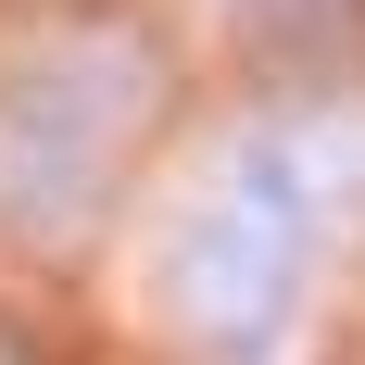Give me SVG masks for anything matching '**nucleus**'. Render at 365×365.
Returning a JSON list of instances; mask_svg holds the SVG:
<instances>
[{"label": "nucleus", "instance_id": "obj_1", "mask_svg": "<svg viewBox=\"0 0 365 365\" xmlns=\"http://www.w3.org/2000/svg\"><path fill=\"white\" fill-rule=\"evenodd\" d=\"M302 277H315V151L302 139H240L189 189L177 240H164V302L202 340L252 353L264 328H290Z\"/></svg>", "mask_w": 365, "mask_h": 365}, {"label": "nucleus", "instance_id": "obj_2", "mask_svg": "<svg viewBox=\"0 0 365 365\" xmlns=\"http://www.w3.org/2000/svg\"><path fill=\"white\" fill-rule=\"evenodd\" d=\"M139 113V63L126 51H38L0 88V215L13 227H76L101 202V164Z\"/></svg>", "mask_w": 365, "mask_h": 365}]
</instances>
